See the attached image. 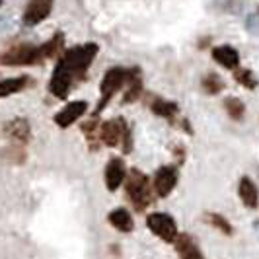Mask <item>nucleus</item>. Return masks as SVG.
<instances>
[{"mask_svg": "<svg viewBox=\"0 0 259 259\" xmlns=\"http://www.w3.org/2000/svg\"><path fill=\"white\" fill-rule=\"evenodd\" d=\"M123 183H125L127 199L131 201V205L135 207V210L143 212L144 208L152 205V201H154V189H152V183H150L146 174H143L141 169L133 168L127 171Z\"/></svg>", "mask_w": 259, "mask_h": 259, "instance_id": "nucleus-1", "label": "nucleus"}, {"mask_svg": "<svg viewBox=\"0 0 259 259\" xmlns=\"http://www.w3.org/2000/svg\"><path fill=\"white\" fill-rule=\"evenodd\" d=\"M105 187L109 191H117L121 185H123V180L127 176V168H125V162L123 158H111L105 166Z\"/></svg>", "mask_w": 259, "mask_h": 259, "instance_id": "nucleus-12", "label": "nucleus"}, {"mask_svg": "<svg viewBox=\"0 0 259 259\" xmlns=\"http://www.w3.org/2000/svg\"><path fill=\"white\" fill-rule=\"evenodd\" d=\"M98 51H100V47H98L96 43L78 45V47H72V49H66V51L61 55L59 63L72 74L74 80H80V78L86 76V72H88V68H90L92 61L96 59Z\"/></svg>", "mask_w": 259, "mask_h": 259, "instance_id": "nucleus-2", "label": "nucleus"}, {"mask_svg": "<svg viewBox=\"0 0 259 259\" xmlns=\"http://www.w3.org/2000/svg\"><path fill=\"white\" fill-rule=\"evenodd\" d=\"M201 86H203V90L207 92L208 96H217V94H221L224 90L222 78L219 74H214V72H208L207 76L201 80Z\"/></svg>", "mask_w": 259, "mask_h": 259, "instance_id": "nucleus-24", "label": "nucleus"}, {"mask_svg": "<svg viewBox=\"0 0 259 259\" xmlns=\"http://www.w3.org/2000/svg\"><path fill=\"white\" fill-rule=\"evenodd\" d=\"M82 133H84V137H86V141L90 144L92 150H98L100 148V121H98V117L94 115L92 119L88 121H84L82 123Z\"/></svg>", "mask_w": 259, "mask_h": 259, "instance_id": "nucleus-20", "label": "nucleus"}, {"mask_svg": "<svg viewBox=\"0 0 259 259\" xmlns=\"http://www.w3.org/2000/svg\"><path fill=\"white\" fill-rule=\"evenodd\" d=\"M205 221L212 226V228H217L219 232H222L224 236H232L234 234V228L230 221L224 217V214H219V212H207L205 214Z\"/></svg>", "mask_w": 259, "mask_h": 259, "instance_id": "nucleus-22", "label": "nucleus"}, {"mask_svg": "<svg viewBox=\"0 0 259 259\" xmlns=\"http://www.w3.org/2000/svg\"><path fill=\"white\" fill-rule=\"evenodd\" d=\"M0 4H2V0H0Z\"/></svg>", "mask_w": 259, "mask_h": 259, "instance_id": "nucleus-27", "label": "nucleus"}, {"mask_svg": "<svg viewBox=\"0 0 259 259\" xmlns=\"http://www.w3.org/2000/svg\"><path fill=\"white\" fill-rule=\"evenodd\" d=\"M146 226L150 228V232L158 236L160 240H164L166 244H174L176 236L180 234L176 221L166 212H150L146 217Z\"/></svg>", "mask_w": 259, "mask_h": 259, "instance_id": "nucleus-5", "label": "nucleus"}, {"mask_svg": "<svg viewBox=\"0 0 259 259\" xmlns=\"http://www.w3.org/2000/svg\"><path fill=\"white\" fill-rule=\"evenodd\" d=\"M174 246L180 259H205L191 234H178L174 240Z\"/></svg>", "mask_w": 259, "mask_h": 259, "instance_id": "nucleus-13", "label": "nucleus"}, {"mask_svg": "<svg viewBox=\"0 0 259 259\" xmlns=\"http://www.w3.org/2000/svg\"><path fill=\"white\" fill-rule=\"evenodd\" d=\"M125 80H127V68L113 66V68H109V70L105 72L104 78H102V84H100L102 98H100V102H98V107H96V113H94V115L98 117L104 111L105 105L109 104V100L125 86Z\"/></svg>", "mask_w": 259, "mask_h": 259, "instance_id": "nucleus-3", "label": "nucleus"}, {"mask_svg": "<svg viewBox=\"0 0 259 259\" xmlns=\"http://www.w3.org/2000/svg\"><path fill=\"white\" fill-rule=\"evenodd\" d=\"M121 146H123V152H125V154H129L131 150H133V133H131V127H129V125H125V129H123V137H121Z\"/></svg>", "mask_w": 259, "mask_h": 259, "instance_id": "nucleus-26", "label": "nucleus"}, {"mask_svg": "<svg viewBox=\"0 0 259 259\" xmlns=\"http://www.w3.org/2000/svg\"><path fill=\"white\" fill-rule=\"evenodd\" d=\"M63 53H65V35H63V31H57L47 43L39 45V57H41V61L61 57Z\"/></svg>", "mask_w": 259, "mask_h": 259, "instance_id": "nucleus-17", "label": "nucleus"}, {"mask_svg": "<svg viewBox=\"0 0 259 259\" xmlns=\"http://www.w3.org/2000/svg\"><path fill=\"white\" fill-rule=\"evenodd\" d=\"M107 221L119 232L127 234V232H133V228H135L133 217H131V212L127 208H115V210H111L109 217H107Z\"/></svg>", "mask_w": 259, "mask_h": 259, "instance_id": "nucleus-19", "label": "nucleus"}, {"mask_svg": "<svg viewBox=\"0 0 259 259\" xmlns=\"http://www.w3.org/2000/svg\"><path fill=\"white\" fill-rule=\"evenodd\" d=\"M238 195H240L242 203H244L247 208H257V205H259L257 185L251 182L247 176H244V178L240 180V185H238Z\"/></svg>", "mask_w": 259, "mask_h": 259, "instance_id": "nucleus-16", "label": "nucleus"}, {"mask_svg": "<svg viewBox=\"0 0 259 259\" xmlns=\"http://www.w3.org/2000/svg\"><path fill=\"white\" fill-rule=\"evenodd\" d=\"M212 59L214 63H219L221 66L228 68V70H234L240 66V55L238 51L230 47V45H221V47H214L212 49Z\"/></svg>", "mask_w": 259, "mask_h": 259, "instance_id": "nucleus-15", "label": "nucleus"}, {"mask_svg": "<svg viewBox=\"0 0 259 259\" xmlns=\"http://www.w3.org/2000/svg\"><path fill=\"white\" fill-rule=\"evenodd\" d=\"M53 10V0H29L24 12V24L26 26H37L43 20L49 18Z\"/></svg>", "mask_w": 259, "mask_h": 259, "instance_id": "nucleus-10", "label": "nucleus"}, {"mask_svg": "<svg viewBox=\"0 0 259 259\" xmlns=\"http://www.w3.org/2000/svg\"><path fill=\"white\" fill-rule=\"evenodd\" d=\"M127 92L123 96V104H133L143 96V76L139 68H129L127 70Z\"/></svg>", "mask_w": 259, "mask_h": 259, "instance_id": "nucleus-14", "label": "nucleus"}, {"mask_svg": "<svg viewBox=\"0 0 259 259\" xmlns=\"http://www.w3.org/2000/svg\"><path fill=\"white\" fill-rule=\"evenodd\" d=\"M29 78L27 76H18V78H6V80H0V98H8L12 94L22 92L27 86Z\"/></svg>", "mask_w": 259, "mask_h": 259, "instance_id": "nucleus-21", "label": "nucleus"}, {"mask_svg": "<svg viewBox=\"0 0 259 259\" xmlns=\"http://www.w3.org/2000/svg\"><path fill=\"white\" fill-rule=\"evenodd\" d=\"M39 63H43L39 57V47L31 43H20L0 53V65L4 66H27Z\"/></svg>", "mask_w": 259, "mask_h": 259, "instance_id": "nucleus-4", "label": "nucleus"}, {"mask_svg": "<svg viewBox=\"0 0 259 259\" xmlns=\"http://www.w3.org/2000/svg\"><path fill=\"white\" fill-rule=\"evenodd\" d=\"M4 137L12 144H22L26 146L29 137H31V125L26 117H14L10 121H6L4 125Z\"/></svg>", "mask_w": 259, "mask_h": 259, "instance_id": "nucleus-7", "label": "nucleus"}, {"mask_svg": "<svg viewBox=\"0 0 259 259\" xmlns=\"http://www.w3.org/2000/svg\"><path fill=\"white\" fill-rule=\"evenodd\" d=\"M224 109H226V113L234 121H240V119H244V115H246V105H244L242 100H238V98H226L224 100Z\"/></svg>", "mask_w": 259, "mask_h": 259, "instance_id": "nucleus-23", "label": "nucleus"}, {"mask_svg": "<svg viewBox=\"0 0 259 259\" xmlns=\"http://www.w3.org/2000/svg\"><path fill=\"white\" fill-rule=\"evenodd\" d=\"M178 185V168L176 166H162L156 169L152 178V189L156 197H168Z\"/></svg>", "mask_w": 259, "mask_h": 259, "instance_id": "nucleus-6", "label": "nucleus"}, {"mask_svg": "<svg viewBox=\"0 0 259 259\" xmlns=\"http://www.w3.org/2000/svg\"><path fill=\"white\" fill-rule=\"evenodd\" d=\"M86 111H88V104H86V102H82V100L70 102V104H66L65 107L55 115V123H57L61 129H66V127L74 125Z\"/></svg>", "mask_w": 259, "mask_h": 259, "instance_id": "nucleus-11", "label": "nucleus"}, {"mask_svg": "<svg viewBox=\"0 0 259 259\" xmlns=\"http://www.w3.org/2000/svg\"><path fill=\"white\" fill-rule=\"evenodd\" d=\"M150 109H152L154 115L164 117V119H168L169 123H176V117L180 113L178 104L168 102V100H164V98H154V100L150 102Z\"/></svg>", "mask_w": 259, "mask_h": 259, "instance_id": "nucleus-18", "label": "nucleus"}, {"mask_svg": "<svg viewBox=\"0 0 259 259\" xmlns=\"http://www.w3.org/2000/svg\"><path fill=\"white\" fill-rule=\"evenodd\" d=\"M234 80H236L238 84H242L244 88H247V90H253V88L257 86V80L251 74V70H249V68H242V66L234 68Z\"/></svg>", "mask_w": 259, "mask_h": 259, "instance_id": "nucleus-25", "label": "nucleus"}, {"mask_svg": "<svg viewBox=\"0 0 259 259\" xmlns=\"http://www.w3.org/2000/svg\"><path fill=\"white\" fill-rule=\"evenodd\" d=\"M125 125H127V121H125L123 117L104 121V123L100 125V141H102V144L109 146V148L119 146V144H121V137H123Z\"/></svg>", "mask_w": 259, "mask_h": 259, "instance_id": "nucleus-8", "label": "nucleus"}, {"mask_svg": "<svg viewBox=\"0 0 259 259\" xmlns=\"http://www.w3.org/2000/svg\"><path fill=\"white\" fill-rule=\"evenodd\" d=\"M72 82H74L72 74L61 63H57L55 70H53L51 82H49V90H51L53 96L59 98V100H65L66 96H68V92H70V88H72Z\"/></svg>", "mask_w": 259, "mask_h": 259, "instance_id": "nucleus-9", "label": "nucleus"}]
</instances>
